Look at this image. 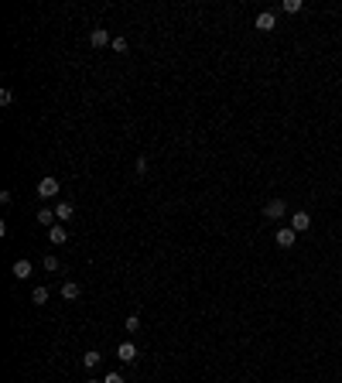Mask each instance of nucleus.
I'll return each instance as SVG.
<instances>
[{"instance_id": "nucleus-3", "label": "nucleus", "mask_w": 342, "mask_h": 383, "mask_svg": "<svg viewBox=\"0 0 342 383\" xmlns=\"http://www.w3.org/2000/svg\"><path fill=\"white\" fill-rule=\"evenodd\" d=\"M89 45H93V48H106V45H113V38H110L106 28H93V31H89Z\"/></svg>"}, {"instance_id": "nucleus-18", "label": "nucleus", "mask_w": 342, "mask_h": 383, "mask_svg": "<svg viewBox=\"0 0 342 383\" xmlns=\"http://www.w3.org/2000/svg\"><path fill=\"white\" fill-rule=\"evenodd\" d=\"M45 270H48V274L59 270V260H55V257H45Z\"/></svg>"}, {"instance_id": "nucleus-10", "label": "nucleus", "mask_w": 342, "mask_h": 383, "mask_svg": "<svg viewBox=\"0 0 342 383\" xmlns=\"http://www.w3.org/2000/svg\"><path fill=\"white\" fill-rule=\"evenodd\" d=\"M79 295H82V288H79L75 281H65V284H62V298H68V301H75Z\"/></svg>"}, {"instance_id": "nucleus-8", "label": "nucleus", "mask_w": 342, "mask_h": 383, "mask_svg": "<svg viewBox=\"0 0 342 383\" xmlns=\"http://www.w3.org/2000/svg\"><path fill=\"white\" fill-rule=\"evenodd\" d=\"M14 277H17V281H28V277H31V260H14Z\"/></svg>"}, {"instance_id": "nucleus-14", "label": "nucleus", "mask_w": 342, "mask_h": 383, "mask_svg": "<svg viewBox=\"0 0 342 383\" xmlns=\"http://www.w3.org/2000/svg\"><path fill=\"white\" fill-rule=\"evenodd\" d=\"M55 216H59V219H68V216H72V206H68V202H59V206H55Z\"/></svg>"}, {"instance_id": "nucleus-16", "label": "nucleus", "mask_w": 342, "mask_h": 383, "mask_svg": "<svg viewBox=\"0 0 342 383\" xmlns=\"http://www.w3.org/2000/svg\"><path fill=\"white\" fill-rule=\"evenodd\" d=\"M137 328H140V318H137V315H127V332L134 335Z\"/></svg>"}, {"instance_id": "nucleus-7", "label": "nucleus", "mask_w": 342, "mask_h": 383, "mask_svg": "<svg viewBox=\"0 0 342 383\" xmlns=\"http://www.w3.org/2000/svg\"><path fill=\"white\" fill-rule=\"evenodd\" d=\"M274 24H277V21H274L271 10H260V14H257V31H274Z\"/></svg>"}, {"instance_id": "nucleus-17", "label": "nucleus", "mask_w": 342, "mask_h": 383, "mask_svg": "<svg viewBox=\"0 0 342 383\" xmlns=\"http://www.w3.org/2000/svg\"><path fill=\"white\" fill-rule=\"evenodd\" d=\"M113 52H127V38H113Z\"/></svg>"}, {"instance_id": "nucleus-21", "label": "nucleus", "mask_w": 342, "mask_h": 383, "mask_svg": "<svg viewBox=\"0 0 342 383\" xmlns=\"http://www.w3.org/2000/svg\"><path fill=\"white\" fill-rule=\"evenodd\" d=\"M86 383H103V380H86Z\"/></svg>"}, {"instance_id": "nucleus-20", "label": "nucleus", "mask_w": 342, "mask_h": 383, "mask_svg": "<svg viewBox=\"0 0 342 383\" xmlns=\"http://www.w3.org/2000/svg\"><path fill=\"white\" fill-rule=\"evenodd\" d=\"M134 168H137V175H144V171H147V157H137Z\"/></svg>"}, {"instance_id": "nucleus-2", "label": "nucleus", "mask_w": 342, "mask_h": 383, "mask_svg": "<svg viewBox=\"0 0 342 383\" xmlns=\"http://www.w3.org/2000/svg\"><path fill=\"white\" fill-rule=\"evenodd\" d=\"M284 212H287V202H284V199H271V202L264 206V216H267V219H284Z\"/></svg>"}, {"instance_id": "nucleus-9", "label": "nucleus", "mask_w": 342, "mask_h": 383, "mask_svg": "<svg viewBox=\"0 0 342 383\" xmlns=\"http://www.w3.org/2000/svg\"><path fill=\"white\" fill-rule=\"evenodd\" d=\"M55 219H59V216H55V209H48V206H45V209H38V223H41V226H48V230H52V226H55Z\"/></svg>"}, {"instance_id": "nucleus-5", "label": "nucleus", "mask_w": 342, "mask_h": 383, "mask_svg": "<svg viewBox=\"0 0 342 383\" xmlns=\"http://www.w3.org/2000/svg\"><path fill=\"white\" fill-rule=\"evenodd\" d=\"M294 236H298V233L291 230V226H280V230H277V236H274V243L287 250V246H294Z\"/></svg>"}, {"instance_id": "nucleus-13", "label": "nucleus", "mask_w": 342, "mask_h": 383, "mask_svg": "<svg viewBox=\"0 0 342 383\" xmlns=\"http://www.w3.org/2000/svg\"><path fill=\"white\" fill-rule=\"evenodd\" d=\"M48 239H52V243H65V239H68L65 226H59V223H55V226H52V230H48Z\"/></svg>"}, {"instance_id": "nucleus-6", "label": "nucleus", "mask_w": 342, "mask_h": 383, "mask_svg": "<svg viewBox=\"0 0 342 383\" xmlns=\"http://www.w3.org/2000/svg\"><path fill=\"white\" fill-rule=\"evenodd\" d=\"M308 226H311V216H308V212H294V216H291V230L294 233H305Z\"/></svg>"}, {"instance_id": "nucleus-19", "label": "nucleus", "mask_w": 342, "mask_h": 383, "mask_svg": "<svg viewBox=\"0 0 342 383\" xmlns=\"http://www.w3.org/2000/svg\"><path fill=\"white\" fill-rule=\"evenodd\" d=\"M103 383H124V377H120V373H106V377H103Z\"/></svg>"}, {"instance_id": "nucleus-4", "label": "nucleus", "mask_w": 342, "mask_h": 383, "mask_svg": "<svg viewBox=\"0 0 342 383\" xmlns=\"http://www.w3.org/2000/svg\"><path fill=\"white\" fill-rule=\"evenodd\" d=\"M117 359H120V363H134L137 359V346L134 342H120V346H117Z\"/></svg>"}, {"instance_id": "nucleus-11", "label": "nucleus", "mask_w": 342, "mask_h": 383, "mask_svg": "<svg viewBox=\"0 0 342 383\" xmlns=\"http://www.w3.org/2000/svg\"><path fill=\"white\" fill-rule=\"evenodd\" d=\"M31 301H34V305H48V288H45V284H38V288L31 291Z\"/></svg>"}, {"instance_id": "nucleus-15", "label": "nucleus", "mask_w": 342, "mask_h": 383, "mask_svg": "<svg viewBox=\"0 0 342 383\" xmlns=\"http://www.w3.org/2000/svg\"><path fill=\"white\" fill-rule=\"evenodd\" d=\"M280 7H284V10H287V14H298V10H301V0H284V3H280Z\"/></svg>"}, {"instance_id": "nucleus-12", "label": "nucleus", "mask_w": 342, "mask_h": 383, "mask_svg": "<svg viewBox=\"0 0 342 383\" xmlns=\"http://www.w3.org/2000/svg\"><path fill=\"white\" fill-rule=\"evenodd\" d=\"M82 366H86V370H96V366H99V353H96V349L82 353Z\"/></svg>"}, {"instance_id": "nucleus-1", "label": "nucleus", "mask_w": 342, "mask_h": 383, "mask_svg": "<svg viewBox=\"0 0 342 383\" xmlns=\"http://www.w3.org/2000/svg\"><path fill=\"white\" fill-rule=\"evenodd\" d=\"M55 195H59V178H52V175L41 178V181H38V199L48 202V199H55Z\"/></svg>"}]
</instances>
